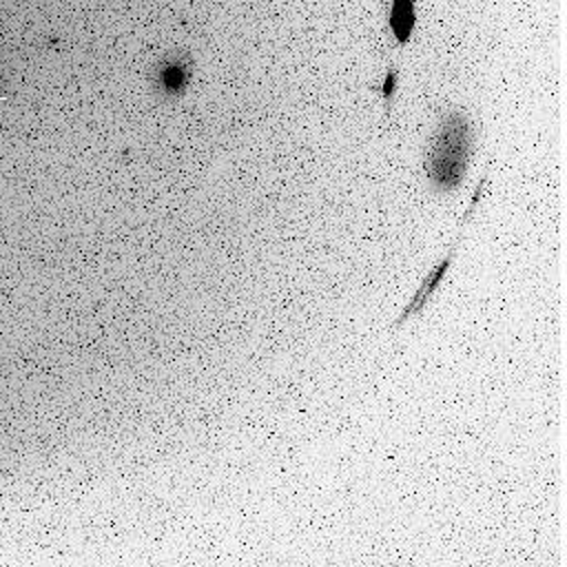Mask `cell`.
I'll list each match as a JSON object with an SVG mask.
<instances>
[{"label": "cell", "mask_w": 567, "mask_h": 567, "mask_svg": "<svg viewBox=\"0 0 567 567\" xmlns=\"http://www.w3.org/2000/svg\"><path fill=\"white\" fill-rule=\"evenodd\" d=\"M396 82H399V73L394 66L388 69L383 82H381V95H383V104H385V111L390 113V106H392V100H394V91H396Z\"/></svg>", "instance_id": "cell-4"}, {"label": "cell", "mask_w": 567, "mask_h": 567, "mask_svg": "<svg viewBox=\"0 0 567 567\" xmlns=\"http://www.w3.org/2000/svg\"><path fill=\"white\" fill-rule=\"evenodd\" d=\"M416 27V0H390L388 29L392 40L403 47L410 42Z\"/></svg>", "instance_id": "cell-3"}, {"label": "cell", "mask_w": 567, "mask_h": 567, "mask_svg": "<svg viewBox=\"0 0 567 567\" xmlns=\"http://www.w3.org/2000/svg\"><path fill=\"white\" fill-rule=\"evenodd\" d=\"M476 151V128L465 111H447L430 135L423 173L436 193H454L472 164Z\"/></svg>", "instance_id": "cell-1"}, {"label": "cell", "mask_w": 567, "mask_h": 567, "mask_svg": "<svg viewBox=\"0 0 567 567\" xmlns=\"http://www.w3.org/2000/svg\"><path fill=\"white\" fill-rule=\"evenodd\" d=\"M487 182H489V177H487V168H485V171H483V175H481V182H478V186H476V190H474V195H472V199H470V204H467V208H465V213H463V217H461V224H458V235L452 239V244H450V246H447V250L441 255V259H439V261H436V264L430 268V272L423 277L421 286L416 288V292L412 295V299L408 301V306L403 308V312L399 315V319L394 321V326H392V328H396V326L405 323L410 317L419 315V312L425 308V303L432 299V295L439 290V286L443 284V279H445L447 270H450V268H452V264H454L456 250H458V246H461V239H463V228H465L467 219L474 215V210H476L478 202L483 199Z\"/></svg>", "instance_id": "cell-2"}]
</instances>
